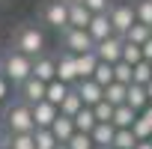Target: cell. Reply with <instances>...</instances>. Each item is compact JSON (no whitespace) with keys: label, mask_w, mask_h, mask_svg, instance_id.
Listing matches in <instances>:
<instances>
[{"label":"cell","mask_w":152,"mask_h":149,"mask_svg":"<svg viewBox=\"0 0 152 149\" xmlns=\"http://www.w3.org/2000/svg\"><path fill=\"white\" fill-rule=\"evenodd\" d=\"M3 74H6L9 84H24L30 74H33V57L18 54V51H9L3 57Z\"/></svg>","instance_id":"obj_1"},{"label":"cell","mask_w":152,"mask_h":149,"mask_svg":"<svg viewBox=\"0 0 152 149\" xmlns=\"http://www.w3.org/2000/svg\"><path fill=\"white\" fill-rule=\"evenodd\" d=\"M15 51L18 54H27V57H39L45 51V36L42 30L36 27H21L18 36H15Z\"/></svg>","instance_id":"obj_2"},{"label":"cell","mask_w":152,"mask_h":149,"mask_svg":"<svg viewBox=\"0 0 152 149\" xmlns=\"http://www.w3.org/2000/svg\"><path fill=\"white\" fill-rule=\"evenodd\" d=\"M6 128L9 134H18V131H36L33 125V113H30V104L27 102H18L6 110Z\"/></svg>","instance_id":"obj_3"},{"label":"cell","mask_w":152,"mask_h":149,"mask_svg":"<svg viewBox=\"0 0 152 149\" xmlns=\"http://www.w3.org/2000/svg\"><path fill=\"white\" fill-rule=\"evenodd\" d=\"M107 18H110V27H113L116 36H122V33L137 21L134 6H128V3H116V6H110V9H107Z\"/></svg>","instance_id":"obj_4"},{"label":"cell","mask_w":152,"mask_h":149,"mask_svg":"<svg viewBox=\"0 0 152 149\" xmlns=\"http://www.w3.org/2000/svg\"><path fill=\"white\" fill-rule=\"evenodd\" d=\"M122 42H125V39L113 33V36H107V39L96 42V48H93V51H96V57H99L102 63H119V60H122Z\"/></svg>","instance_id":"obj_5"},{"label":"cell","mask_w":152,"mask_h":149,"mask_svg":"<svg viewBox=\"0 0 152 149\" xmlns=\"http://www.w3.org/2000/svg\"><path fill=\"white\" fill-rule=\"evenodd\" d=\"M63 42H66V51H72V54H84V51H93L96 48V42L90 39V33L81 30V27H66Z\"/></svg>","instance_id":"obj_6"},{"label":"cell","mask_w":152,"mask_h":149,"mask_svg":"<svg viewBox=\"0 0 152 149\" xmlns=\"http://www.w3.org/2000/svg\"><path fill=\"white\" fill-rule=\"evenodd\" d=\"M57 81H63L69 87H75V84L81 81L78 78V63H75V54L72 51H66V54L57 57Z\"/></svg>","instance_id":"obj_7"},{"label":"cell","mask_w":152,"mask_h":149,"mask_svg":"<svg viewBox=\"0 0 152 149\" xmlns=\"http://www.w3.org/2000/svg\"><path fill=\"white\" fill-rule=\"evenodd\" d=\"M30 113H33V125H36V128H51V122L57 119L60 107L42 99V102H33V104H30Z\"/></svg>","instance_id":"obj_8"},{"label":"cell","mask_w":152,"mask_h":149,"mask_svg":"<svg viewBox=\"0 0 152 149\" xmlns=\"http://www.w3.org/2000/svg\"><path fill=\"white\" fill-rule=\"evenodd\" d=\"M45 24L54 27V30H66L69 27V3H66V0H54V3H48Z\"/></svg>","instance_id":"obj_9"},{"label":"cell","mask_w":152,"mask_h":149,"mask_svg":"<svg viewBox=\"0 0 152 149\" xmlns=\"http://www.w3.org/2000/svg\"><path fill=\"white\" fill-rule=\"evenodd\" d=\"M75 90H78V96H81V102L87 107H93V104H99L104 99V87H99L93 78H81L78 84H75Z\"/></svg>","instance_id":"obj_10"},{"label":"cell","mask_w":152,"mask_h":149,"mask_svg":"<svg viewBox=\"0 0 152 149\" xmlns=\"http://www.w3.org/2000/svg\"><path fill=\"white\" fill-rule=\"evenodd\" d=\"M33 78L42 81V84L54 81V78H57V60H54V57H45V54L33 57Z\"/></svg>","instance_id":"obj_11"},{"label":"cell","mask_w":152,"mask_h":149,"mask_svg":"<svg viewBox=\"0 0 152 149\" xmlns=\"http://www.w3.org/2000/svg\"><path fill=\"white\" fill-rule=\"evenodd\" d=\"M87 33H90V39H93V42H102V39L113 36V27H110V18H107V12H99V15H93V18H90V24H87Z\"/></svg>","instance_id":"obj_12"},{"label":"cell","mask_w":152,"mask_h":149,"mask_svg":"<svg viewBox=\"0 0 152 149\" xmlns=\"http://www.w3.org/2000/svg\"><path fill=\"white\" fill-rule=\"evenodd\" d=\"M18 90H21V102H27V104H33V102H42V99H45V84H42V81H36L33 74H30L24 84H18Z\"/></svg>","instance_id":"obj_13"},{"label":"cell","mask_w":152,"mask_h":149,"mask_svg":"<svg viewBox=\"0 0 152 149\" xmlns=\"http://www.w3.org/2000/svg\"><path fill=\"white\" fill-rule=\"evenodd\" d=\"M125 104L128 107H134L137 113L149 104V96H146V87H140V84H128V93H125Z\"/></svg>","instance_id":"obj_14"},{"label":"cell","mask_w":152,"mask_h":149,"mask_svg":"<svg viewBox=\"0 0 152 149\" xmlns=\"http://www.w3.org/2000/svg\"><path fill=\"white\" fill-rule=\"evenodd\" d=\"M134 119H137V110H134V107L116 104V107H113V116H110V125H113V128H131Z\"/></svg>","instance_id":"obj_15"},{"label":"cell","mask_w":152,"mask_h":149,"mask_svg":"<svg viewBox=\"0 0 152 149\" xmlns=\"http://www.w3.org/2000/svg\"><path fill=\"white\" fill-rule=\"evenodd\" d=\"M51 131H54L57 143H66V140L75 134V122H72V116H63V113H57V119L51 122Z\"/></svg>","instance_id":"obj_16"},{"label":"cell","mask_w":152,"mask_h":149,"mask_svg":"<svg viewBox=\"0 0 152 149\" xmlns=\"http://www.w3.org/2000/svg\"><path fill=\"white\" fill-rule=\"evenodd\" d=\"M113 134H116V128H113L110 122H96L93 131H90L93 146H110V143H113Z\"/></svg>","instance_id":"obj_17"},{"label":"cell","mask_w":152,"mask_h":149,"mask_svg":"<svg viewBox=\"0 0 152 149\" xmlns=\"http://www.w3.org/2000/svg\"><path fill=\"white\" fill-rule=\"evenodd\" d=\"M90 18H93V12H90L84 3H69V27H81V30H87Z\"/></svg>","instance_id":"obj_18"},{"label":"cell","mask_w":152,"mask_h":149,"mask_svg":"<svg viewBox=\"0 0 152 149\" xmlns=\"http://www.w3.org/2000/svg\"><path fill=\"white\" fill-rule=\"evenodd\" d=\"M75 63H78V78H93L99 57H96V51H84V54H75Z\"/></svg>","instance_id":"obj_19"},{"label":"cell","mask_w":152,"mask_h":149,"mask_svg":"<svg viewBox=\"0 0 152 149\" xmlns=\"http://www.w3.org/2000/svg\"><path fill=\"white\" fill-rule=\"evenodd\" d=\"M69 90H72L69 84H63V81H57V78H54V81H48V84H45V102H51V104H57V107H60V102L66 99V93H69Z\"/></svg>","instance_id":"obj_20"},{"label":"cell","mask_w":152,"mask_h":149,"mask_svg":"<svg viewBox=\"0 0 152 149\" xmlns=\"http://www.w3.org/2000/svg\"><path fill=\"white\" fill-rule=\"evenodd\" d=\"M149 36H152V27H149V24H140V21H134V24L122 33V39H125V42H134V45H143Z\"/></svg>","instance_id":"obj_21"},{"label":"cell","mask_w":152,"mask_h":149,"mask_svg":"<svg viewBox=\"0 0 152 149\" xmlns=\"http://www.w3.org/2000/svg\"><path fill=\"white\" fill-rule=\"evenodd\" d=\"M125 93H128V84H119V81H110L104 87V102L107 104H125Z\"/></svg>","instance_id":"obj_22"},{"label":"cell","mask_w":152,"mask_h":149,"mask_svg":"<svg viewBox=\"0 0 152 149\" xmlns=\"http://www.w3.org/2000/svg\"><path fill=\"white\" fill-rule=\"evenodd\" d=\"M72 122H75V131H87V134H90V131H93V125H96V113H93V107H87V104H84L78 113L72 116Z\"/></svg>","instance_id":"obj_23"},{"label":"cell","mask_w":152,"mask_h":149,"mask_svg":"<svg viewBox=\"0 0 152 149\" xmlns=\"http://www.w3.org/2000/svg\"><path fill=\"white\" fill-rule=\"evenodd\" d=\"M81 107H84V102H81V96H78V90L72 87V90L66 93V99L60 102V113H63V116H75V113H78Z\"/></svg>","instance_id":"obj_24"},{"label":"cell","mask_w":152,"mask_h":149,"mask_svg":"<svg viewBox=\"0 0 152 149\" xmlns=\"http://www.w3.org/2000/svg\"><path fill=\"white\" fill-rule=\"evenodd\" d=\"M6 149H36L33 131H18V134H9V137H6Z\"/></svg>","instance_id":"obj_25"},{"label":"cell","mask_w":152,"mask_h":149,"mask_svg":"<svg viewBox=\"0 0 152 149\" xmlns=\"http://www.w3.org/2000/svg\"><path fill=\"white\" fill-rule=\"evenodd\" d=\"M149 81H152V63H146V60L134 63V66H131V84H140V87H146Z\"/></svg>","instance_id":"obj_26"},{"label":"cell","mask_w":152,"mask_h":149,"mask_svg":"<svg viewBox=\"0 0 152 149\" xmlns=\"http://www.w3.org/2000/svg\"><path fill=\"white\" fill-rule=\"evenodd\" d=\"M134 143H137V137H134V131H131V128H116L110 149H134Z\"/></svg>","instance_id":"obj_27"},{"label":"cell","mask_w":152,"mask_h":149,"mask_svg":"<svg viewBox=\"0 0 152 149\" xmlns=\"http://www.w3.org/2000/svg\"><path fill=\"white\" fill-rule=\"evenodd\" d=\"M93 81H96L99 87H107V84L113 81V63H102V60H99V66H96V72H93Z\"/></svg>","instance_id":"obj_28"},{"label":"cell","mask_w":152,"mask_h":149,"mask_svg":"<svg viewBox=\"0 0 152 149\" xmlns=\"http://www.w3.org/2000/svg\"><path fill=\"white\" fill-rule=\"evenodd\" d=\"M33 140H36V149H54L57 146V137L51 128H36L33 131Z\"/></svg>","instance_id":"obj_29"},{"label":"cell","mask_w":152,"mask_h":149,"mask_svg":"<svg viewBox=\"0 0 152 149\" xmlns=\"http://www.w3.org/2000/svg\"><path fill=\"white\" fill-rule=\"evenodd\" d=\"M66 146H69V149H93V137H90L87 131H75V134L66 140Z\"/></svg>","instance_id":"obj_30"},{"label":"cell","mask_w":152,"mask_h":149,"mask_svg":"<svg viewBox=\"0 0 152 149\" xmlns=\"http://www.w3.org/2000/svg\"><path fill=\"white\" fill-rule=\"evenodd\" d=\"M131 131H134V137H137V140H152V125H149L140 113H137V119L131 122Z\"/></svg>","instance_id":"obj_31"},{"label":"cell","mask_w":152,"mask_h":149,"mask_svg":"<svg viewBox=\"0 0 152 149\" xmlns=\"http://www.w3.org/2000/svg\"><path fill=\"white\" fill-rule=\"evenodd\" d=\"M113 81H119V84H131V63H125V60L113 63Z\"/></svg>","instance_id":"obj_32"},{"label":"cell","mask_w":152,"mask_h":149,"mask_svg":"<svg viewBox=\"0 0 152 149\" xmlns=\"http://www.w3.org/2000/svg\"><path fill=\"white\" fill-rule=\"evenodd\" d=\"M134 15L140 24H149L152 27V0H140V3L134 6Z\"/></svg>","instance_id":"obj_33"},{"label":"cell","mask_w":152,"mask_h":149,"mask_svg":"<svg viewBox=\"0 0 152 149\" xmlns=\"http://www.w3.org/2000/svg\"><path fill=\"white\" fill-rule=\"evenodd\" d=\"M122 60L125 63H140L143 60V54H140V45H134V42H122Z\"/></svg>","instance_id":"obj_34"},{"label":"cell","mask_w":152,"mask_h":149,"mask_svg":"<svg viewBox=\"0 0 152 149\" xmlns=\"http://www.w3.org/2000/svg\"><path fill=\"white\" fill-rule=\"evenodd\" d=\"M93 113H96V122H110V116H113V104H107V102L102 99L99 104H93Z\"/></svg>","instance_id":"obj_35"},{"label":"cell","mask_w":152,"mask_h":149,"mask_svg":"<svg viewBox=\"0 0 152 149\" xmlns=\"http://www.w3.org/2000/svg\"><path fill=\"white\" fill-rule=\"evenodd\" d=\"M81 3H84L93 15H99V12H107V9H110V0H81Z\"/></svg>","instance_id":"obj_36"},{"label":"cell","mask_w":152,"mask_h":149,"mask_svg":"<svg viewBox=\"0 0 152 149\" xmlns=\"http://www.w3.org/2000/svg\"><path fill=\"white\" fill-rule=\"evenodd\" d=\"M140 54H143V60H146V63H152V36L140 45Z\"/></svg>","instance_id":"obj_37"},{"label":"cell","mask_w":152,"mask_h":149,"mask_svg":"<svg viewBox=\"0 0 152 149\" xmlns=\"http://www.w3.org/2000/svg\"><path fill=\"white\" fill-rule=\"evenodd\" d=\"M9 96V81H6V74H0V102H6Z\"/></svg>","instance_id":"obj_38"},{"label":"cell","mask_w":152,"mask_h":149,"mask_svg":"<svg viewBox=\"0 0 152 149\" xmlns=\"http://www.w3.org/2000/svg\"><path fill=\"white\" fill-rule=\"evenodd\" d=\"M140 116H143V119H146V122H149V125H152V104H146V107H143V110H140Z\"/></svg>","instance_id":"obj_39"},{"label":"cell","mask_w":152,"mask_h":149,"mask_svg":"<svg viewBox=\"0 0 152 149\" xmlns=\"http://www.w3.org/2000/svg\"><path fill=\"white\" fill-rule=\"evenodd\" d=\"M134 149H152V140H137Z\"/></svg>","instance_id":"obj_40"},{"label":"cell","mask_w":152,"mask_h":149,"mask_svg":"<svg viewBox=\"0 0 152 149\" xmlns=\"http://www.w3.org/2000/svg\"><path fill=\"white\" fill-rule=\"evenodd\" d=\"M146 96H149V104H152V81L146 84Z\"/></svg>","instance_id":"obj_41"},{"label":"cell","mask_w":152,"mask_h":149,"mask_svg":"<svg viewBox=\"0 0 152 149\" xmlns=\"http://www.w3.org/2000/svg\"><path fill=\"white\" fill-rule=\"evenodd\" d=\"M54 149H69V146H66V143H57V146H54Z\"/></svg>","instance_id":"obj_42"},{"label":"cell","mask_w":152,"mask_h":149,"mask_svg":"<svg viewBox=\"0 0 152 149\" xmlns=\"http://www.w3.org/2000/svg\"><path fill=\"white\" fill-rule=\"evenodd\" d=\"M93 149H110V146H93Z\"/></svg>","instance_id":"obj_43"},{"label":"cell","mask_w":152,"mask_h":149,"mask_svg":"<svg viewBox=\"0 0 152 149\" xmlns=\"http://www.w3.org/2000/svg\"><path fill=\"white\" fill-rule=\"evenodd\" d=\"M66 3H81V0H66Z\"/></svg>","instance_id":"obj_44"},{"label":"cell","mask_w":152,"mask_h":149,"mask_svg":"<svg viewBox=\"0 0 152 149\" xmlns=\"http://www.w3.org/2000/svg\"><path fill=\"white\" fill-rule=\"evenodd\" d=\"M0 149H6V146H0Z\"/></svg>","instance_id":"obj_45"},{"label":"cell","mask_w":152,"mask_h":149,"mask_svg":"<svg viewBox=\"0 0 152 149\" xmlns=\"http://www.w3.org/2000/svg\"><path fill=\"white\" fill-rule=\"evenodd\" d=\"M0 119H3V116H0Z\"/></svg>","instance_id":"obj_46"}]
</instances>
